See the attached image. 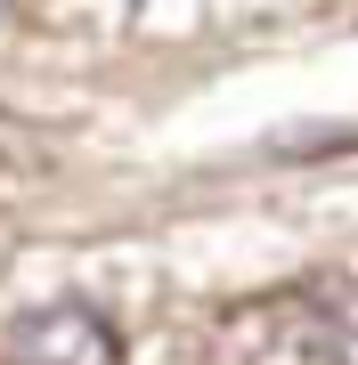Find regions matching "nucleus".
Returning <instances> with one entry per match:
<instances>
[{
	"label": "nucleus",
	"mask_w": 358,
	"mask_h": 365,
	"mask_svg": "<svg viewBox=\"0 0 358 365\" xmlns=\"http://www.w3.org/2000/svg\"><path fill=\"white\" fill-rule=\"evenodd\" d=\"M204 357L212 365H342L334 325H326V300L309 284L228 300V309L212 317V349Z\"/></svg>",
	"instance_id": "nucleus-1"
},
{
	"label": "nucleus",
	"mask_w": 358,
	"mask_h": 365,
	"mask_svg": "<svg viewBox=\"0 0 358 365\" xmlns=\"http://www.w3.org/2000/svg\"><path fill=\"white\" fill-rule=\"evenodd\" d=\"M9 365H122V333L90 300H57L9 333Z\"/></svg>",
	"instance_id": "nucleus-2"
},
{
	"label": "nucleus",
	"mask_w": 358,
	"mask_h": 365,
	"mask_svg": "<svg viewBox=\"0 0 358 365\" xmlns=\"http://www.w3.org/2000/svg\"><path fill=\"white\" fill-rule=\"evenodd\" d=\"M309 292L326 300V325H334V349H342V365H358V276H309Z\"/></svg>",
	"instance_id": "nucleus-3"
}]
</instances>
